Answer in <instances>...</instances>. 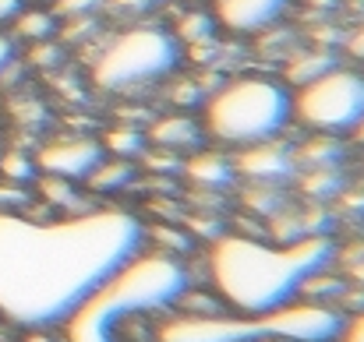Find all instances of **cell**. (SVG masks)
<instances>
[{
  "instance_id": "27",
  "label": "cell",
  "mask_w": 364,
  "mask_h": 342,
  "mask_svg": "<svg viewBox=\"0 0 364 342\" xmlns=\"http://www.w3.org/2000/svg\"><path fill=\"white\" fill-rule=\"evenodd\" d=\"M350 134H354V138H358V141H361V145H364V120H361V123H358V127H354V131H350Z\"/></svg>"
},
{
  "instance_id": "3",
  "label": "cell",
  "mask_w": 364,
  "mask_h": 342,
  "mask_svg": "<svg viewBox=\"0 0 364 342\" xmlns=\"http://www.w3.org/2000/svg\"><path fill=\"white\" fill-rule=\"evenodd\" d=\"M188 289V268L173 254H134L68 321V342H117L124 321L173 307Z\"/></svg>"
},
{
  "instance_id": "23",
  "label": "cell",
  "mask_w": 364,
  "mask_h": 342,
  "mask_svg": "<svg viewBox=\"0 0 364 342\" xmlns=\"http://www.w3.org/2000/svg\"><path fill=\"white\" fill-rule=\"evenodd\" d=\"M343 53L354 57V60H364V21L343 35Z\"/></svg>"
},
{
  "instance_id": "24",
  "label": "cell",
  "mask_w": 364,
  "mask_h": 342,
  "mask_svg": "<svg viewBox=\"0 0 364 342\" xmlns=\"http://www.w3.org/2000/svg\"><path fill=\"white\" fill-rule=\"evenodd\" d=\"M336 342H364V311H358L354 318L343 321V332Z\"/></svg>"
},
{
  "instance_id": "28",
  "label": "cell",
  "mask_w": 364,
  "mask_h": 342,
  "mask_svg": "<svg viewBox=\"0 0 364 342\" xmlns=\"http://www.w3.org/2000/svg\"><path fill=\"white\" fill-rule=\"evenodd\" d=\"M262 342H287V339H262Z\"/></svg>"
},
{
  "instance_id": "7",
  "label": "cell",
  "mask_w": 364,
  "mask_h": 342,
  "mask_svg": "<svg viewBox=\"0 0 364 342\" xmlns=\"http://www.w3.org/2000/svg\"><path fill=\"white\" fill-rule=\"evenodd\" d=\"M107 145L85 134H68V138H53L39 148L36 166L50 177H64V180H85L100 162H103Z\"/></svg>"
},
{
  "instance_id": "21",
  "label": "cell",
  "mask_w": 364,
  "mask_h": 342,
  "mask_svg": "<svg viewBox=\"0 0 364 342\" xmlns=\"http://www.w3.org/2000/svg\"><path fill=\"white\" fill-rule=\"evenodd\" d=\"M107 145H110L121 159H127V155H138V152H141L145 138H141L138 131H117V134H110V138H107Z\"/></svg>"
},
{
  "instance_id": "25",
  "label": "cell",
  "mask_w": 364,
  "mask_h": 342,
  "mask_svg": "<svg viewBox=\"0 0 364 342\" xmlns=\"http://www.w3.org/2000/svg\"><path fill=\"white\" fill-rule=\"evenodd\" d=\"M21 7H25V0H0V21L18 18V14H21Z\"/></svg>"
},
{
  "instance_id": "15",
  "label": "cell",
  "mask_w": 364,
  "mask_h": 342,
  "mask_svg": "<svg viewBox=\"0 0 364 342\" xmlns=\"http://www.w3.org/2000/svg\"><path fill=\"white\" fill-rule=\"evenodd\" d=\"M173 35H177V43L184 39L188 46H205V43L216 39V18H213L209 11H188V14L177 21Z\"/></svg>"
},
{
  "instance_id": "11",
  "label": "cell",
  "mask_w": 364,
  "mask_h": 342,
  "mask_svg": "<svg viewBox=\"0 0 364 342\" xmlns=\"http://www.w3.org/2000/svg\"><path fill=\"white\" fill-rule=\"evenodd\" d=\"M184 173H188L195 184H202V187H227V184H234V177H237L234 159L223 155V152H198V155H191L188 166H184Z\"/></svg>"
},
{
  "instance_id": "1",
  "label": "cell",
  "mask_w": 364,
  "mask_h": 342,
  "mask_svg": "<svg viewBox=\"0 0 364 342\" xmlns=\"http://www.w3.org/2000/svg\"><path fill=\"white\" fill-rule=\"evenodd\" d=\"M141 247L145 223L127 209L46 223L0 212V314L25 329L64 325Z\"/></svg>"
},
{
  "instance_id": "16",
  "label": "cell",
  "mask_w": 364,
  "mask_h": 342,
  "mask_svg": "<svg viewBox=\"0 0 364 342\" xmlns=\"http://www.w3.org/2000/svg\"><path fill=\"white\" fill-rule=\"evenodd\" d=\"M14 21H18L14 32L25 35V39H32V43H46V39L57 32V14H53V11H25V7H21V14H18Z\"/></svg>"
},
{
  "instance_id": "14",
  "label": "cell",
  "mask_w": 364,
  "mask_h": 342,
  "mask_svg": "<svg viewBox=\"0 0 364 342\" xmlns=\"http://www.w3.org/2000/svg\"><path fill=\"white\" fill-rule=\"evenodd\" d=\"M131 177H134V166H131L127 159H107V155H103V162H100L85 180H89L92 191H103V194H107V191H121L124 184H131Z\"/></svg>"
},
{
  "instance_id": "20",
  "label": "cell",
  "mask_w": 364,
  "mask_h": 342,
  "mask_svg": "<svg viewBox=\"0 0 364 342\" xmlns=\"http://www.w3.org/2000/svg\"><path fill=\"white\" fill-rule=\"evenodd\" d=\"M336 254H340L343 265H347V282H354V286L364 289V243H354V247L336 250Z\"/></svg>"
},
{
  "instance_id": "29",
  "label": "cell",
  "mask_w": 364,
  "mask_h": 342,
  "mask_svg": "<svg viewBox=\"0 0 364 342\" xmlns=\"http://www.w3.org/2000/svg\"><path fill=\"white\" fill-rule=\"evenodd\" d=\"M39 4H53V0H39Z\"/></svg>"
},
{
  "instance_id": "8",
  "label": "cell",
  "mask_w": 364,
  "mask_h": 342,
  "mask_svg": "<svg viewBox=\"0 0 364 342\" xmlns=\"http://www.w3.org/2000/svg\"><path fill=\"white\" fill-rule=\"evenodd\" d=\"M234 170L251 184L279 187L297 173V159H294L290 145H283L279 138H269V141H258V145H244L234 159Z\"/></svg>"
},
{
  "instance_id": "6",
  "label": "cell",
  "mask_w": 364,
  "mask_h": 342,
  "mask_svg": "<svg viewBox=\"0 0 364 342\" xmlns=\"http://www.w3.org/2000/svg\"><path fill=\"white\" fill-rule=\"evenodd\" d=\"M294 116L318 134H347L364 120V75L336 64L294 96Z\"/></svg>"
},
{
  "instance_id": "10",
  "label": "cell",
  "mask_w": 364,
  "mask_h": 342,
  "mask_svg": "<svg viewBox=\"0 0 364 342\" xmlns=\"http://www.w3.org/2000/svg\"><path fill=\"white\" fill-rule=\"evenodd\" d=\"M202 138H205V131L184 114L163 116L149 127V141L159 148H195V145H202Z\"/></svg>"
},
{
  "instance_id": "4",
  "label": "cell",
  "mask_w": 364,
  "mask_h": 342,
  "mask_svg": "<svg viewBox=\"0 0 364 342\" xmlns=\"http://www.w3.org/2000/svg\"><path fill=\"white\" fill-rule=\"evenodd\" d=\"M290 120H294V96L283 82L265 75H241L223 82L205 99L202 131L220 145L244 148L279 138Z\"/></svg>"
},
{
  "instance_id": "26",
  "label": "cell",
  "mask_w": 364,
  "mask_h": 342,
  "mask_svg": "<svg viewBox=\"0 0 364 342\" xmlns=\"http://www.w3.org/2000/svg\"><path fill=\"white\" fill-rule=\"evenodd\" d=\"M11 60H14V43H11L7 35H0V71H4Z\"/></svg>"
},
{
  "instance_id": "19",
  "label": "cell",
  "mask_w": 364,
  "mask_h": 342,
  "mask_svg": "<svg viewBox=\"0 0 364 342\" xmlns=\"http://www.w3.org/2000/svg\"><path fill=\"white\" fill-rule=\"evenodd\" d=\"M163 0H103V11H110V14H117V18H141V14H149V11H156Z\"/></svg>"
},
{
  "instance_id": "12",
  "label": "cell",
  "mask_w": 364,
  "mask_h": 342,
  "mask_svg": "<svg viewBox=\"0 0 364 342\" xmlns=\"http://www.w3.org/2000/svg\"><path fill=\"white\" fill-rule=\"evenodd\" d=\"M333 67H336V53H333V50H297V53L290 57L287 82H290L294 89H301V85L322 78V75L333 71Z\"/></svg>"
},
{
  "instance_id": "9",
  "label": "cell",
  "mask_w": 364,
  "mask_h": 342,
  "mask_svg": "<svg viewBox=\"0 0 364 342\" xmlns=\"http://www.w3.org/2000/svg\"><path fill=\"white\" fill-rule=\"evenodd\" d=\"M290 0H216V21L237 35L247 32H262L269 25H276L283 14H287Z\"/></svg>"
},
{
  "instance_id": "2",
  "label": "cell",
  "mask_w": 364,
  "mask_h": 342,
  "mask_svg": "<svg viewBox=\"0 0 364 342\" xmlns=\"http://www.w3.org/2000/svg\"><path fill=\"white\" fill-rule=\"evenodd\" d=\"M336 258L329 236L265 243L255 236H220L209 250V279L220 300L237 314H265L290 304L301 282Z\"/></svg>"
},
{
  "instance_id": "17",
  "label": "cell",
  "mask_w": 364,
  "mask_h": 342,
  "mask_svg": "<svg viewBox=\"0 0 364 342\" xmlns=\"http://www.w3.org/2000/svg\"><path fill=\"white\" fill-rule=\"evenodd\" d=\"M308 177L301 180V191L308 194V198H318V202H326V198H336L340 194V187H343V180H340V170L336 166H326V170H304Z\"/></svg>"
},
{
  "instance_id": "22",
  "label": "cell",
  "mask_w": 364,
  "mask_h": 342,
  "mask_svg": "<svg viewBox=\"0 0 364 342\" xmlns=\"http://www.w3.org/2000/svg\"><path fill=\"white\" fill-rule=\"evenodd\" d=\"M32 170H36V162L25 159V155H11V159H4V173H7L11 180H28Z\"/></svg>"
},
{
  "instance_id": "5",
  "label": "cell",
  "mask_w": 364,
  "mask_h": 342,
  "mask_svg": "<svg viewBox=\"0 0 364 342\" xmlns=\"http://www.w3.org/2000/svg\"><path fill=\"white\" fill-rule=\"evenodd\" d=\"M181 60V43L159 25H131L114 35L92 64V82L107 92H134L166 78Z\"/></svg>"
},
{
  "instance_id": "13",
  "label": "cell",
  "mask_w": 364,
  "mask_h": 342,
  "mask_svg": "<svg viewBox=\"0 0 364 342\" xmlns=\"http://www.w3.org/2000/svg\"><path fill=\"white\" fill-rule=\"evenodd\" d=\"M294 159H297V173H301V170L340 166V159H343V145H340L333 134H318V138L304 141L301 148H294Z\"/></svg>"
},
{
  "instance_id": "18",
  "label": "cell",
  "mask_w": 364,
  "mask_h": 342,
  "mask_svg": "<svg viewBox=\"0 0 364 342\" xmlns=\"http://www.w3.org/2000/svg\"><path fill=\"white\" fill-rule=\"evenodd\" d=\"M96 11H103V0H53V14H57V21L96 18Z\"/></svg>"
}]
</instances>
